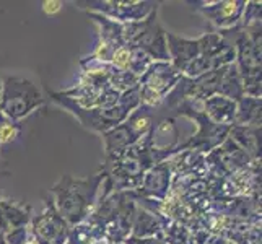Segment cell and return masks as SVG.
I'll list each match as a JSON object with an SVG mask.
<instances>
[{
  "label": "cell",
  "mask_w": 262,
  "mask_h": 244,
  "mask_svg": "<svg viewBox=\"0 0 262 244\" xmlns=\"http://www.w3.org/2000/svg\"><path fill=\"white\" fill-rule=\"evenodd\" d=\"M104 183V174L98 173L88 178L60 176L52 186L49 195L64 220L72 227L83 223L98 202V194Z\"/></svg>",
  "instance_id": "6da1fadb"
},
{
  "label": "cell",
  "mask_w": 262,
  "mask_h": 244,
  "mask_svg": "<svg viewBox=\"0 0 262 244\" xmlns=\"http://www.w3.org/2000/svg\"><path fill=\"white\" fill-rule=\"evenodd\" d=\"M48 96L56 104L64 107L67 113L77 117V121L82 124L85 129L96 132V134H104L107 130L117 127V125L127 119L132 111H135L140 106L139 86L122 93L119 104H116L114 107H106V109H103V107H82L75 104L72 99L66 98L60 92L56 93L48 90Z\"/></svg>",
  "instance_id": "7a4b0ae2"
},
{
  "label": "cell",
  "mask_w": 262,
  "mask_h": 244,
  "mask_svg": "<svg viewBox=\"0 0 262 244\" xmlns=\"http://www.w3.org/2000/svg\"><path fill=\"white\" fill-rule=\"evenodd\" d=\"M46 103V96L30 78L7 75L0 88V114L12 122H20Z\"/></svg>",
  "instance_id": "3957f363"
},
{
  "label": "cell",
  "mask_w": 262,
  "mask_h": 244,
  "mask_svg": "<svg viewBox=\"0 0 262 244\" xmlns=\"http://www.w3.org/2000/svg\"><path fill=\"white\" fill-rule=\"evenodd\" d=\"M153 114H155L153 107L140 104L137 109L130 113V116L122 124L101 134L106 155L104 163L117 158L122 151L132 147L134 143H137L143 135H147L153 125H157Z\"/></svg>",
  "instance_id": "277c9868"
},
{
  "label": "cell",
  "mask_w": 262,
  "mask_h": 244,
  "mask_svg": "<svg viewBox=\"0 0 262 244\" xmlns=\"http://www.w3.org/2000/svg\"><path fill=\"white\" fill-rule=\"evenodd\" d=\"M124 42L147 52L153 62H169L166 48V31L158 21V8L145 20L122 25Z\"/></svg>",
  "instance_id": "5b68a950"
},
{
  "label": "cell",
  "mask_w": 262,
  "mask_h": 244,
  "mask_svg": "<svg viewBox=\"0 0 262 244\" xmlns=\"http://www.w3.org/2000/svg\"><path fill=\"white\" fill-rule=\"evenodd\" d=\"M195 104L197 103L183 99V101H179L173 109H171V111H174L173 116H186L189 119L195 121L199 125L197 134L192 135V139L181 147H183V150L212 151L216 147H220L222 143H225V140L228 139L231 127H223V125L212 122L209 117L204 114L202 109H197Z\"/></svg>",
  "instance_id": "8992f818"
},
{
  "label": "cell",
  "mask_w": 262,
  "mask_h": 244,
  "mask_svg": "<svg viewBox=\"0 0 262 244\" xmlns=\"http://www.w3.org/2000/svg\"><path fill=\"white\" fill-rule=\"evenodd\" d=\"M183 74L171 62H151L147 72L139 78L140 104L157 107L173 92Z\"/></svg>",
  "instance_id": "52a82bcc"
},
{
  "label": "cell",
  "mask_w": 262,
  "mask_h": 244,
  "mask_svg": "<svg viewBox=\"0 0 262 244\" xmlns=\"http://www.w3.org/2000/svg\"><path fill=\"white\" fill-rule=\"evenodd\" d=\"M30 231L38 244H66L69 241L70 225L59 213L51 195L46 198L44 209L31 216Z\"/></svg>",
  "instance_id": "ba28073f"
},
{
  "label": "cell",
  "mask_w": 262,
  "mask_h": 244,
  "mask_svg": "<svg viewBox=\"0 0 262 244\" xmlns=\"http://www.w3.org/2000/svg\"><path fill=\"white\" fill-rule=\"evenodd\" d=\"M85 8L88 12L99 13L103 16L111 18L117 23H134L142 21L160 7V2H122V0H95V2H85Z\"/></svg>",
  "instance_id": "9c48e42d"
},
{
  "label": "cell",
  "mask_w": 262,
  "mask_h": 244,
  "mask_svg": "<svg viewBox=\"0 0 262 244\" xmlns=\"http://www.w3.org/2000/svg\"><path fill=\"white\" fill-rule=\"evenodd\" d=\"M194 10L207 18L219 31L236 28L245 12L243 0H216V2H189Z\"/></svg>",
  "instance_id": "30bf717a"
},
{
  "label": "cell",
  "mask_w": 262,
  "mask_h": 244,
  "mask_svg": "<svg viewBox=\"0 0 262 244\" xmlns=\"http://www.w3.org/2000/svg\"><path fill=\"white\" fill-rule=\"evenodd\" d=\"M166 48H168V56L169 62L176 67L181 74L184 69L195 60L202 54L201 48V39H187L181 38V36L174 33H166Z\"/></svg>",
  "instance_id": "8fae6325"
},
{
  "label": "cell",
  "mask_w": 262,
  "mask_h": 244,
  "mask_svg": "<svg viewBox=\"0 0 262 244\" xmlns=\"http://www.w3.org/2000/svg\"><path fill=\"white\" fill-rule=\"evenodd\" d=\"M169 184H171V169L168 161H163L151 166L147 171L140 186L137 187V192L143 197L165 201V197L169 191Z\"/></svg>",
  "instance_id": "7c38bea8"
},
{
  "label": "cell",
  "mask_w": 262,
  "mask_h": 244,
  "mask_svg": "<svg viewBox=\"0 0 262 244\" xmlns=\"http://www.w3.org/2000/svg\"><path fill=\"white\" fill-rule=\"evenodd\" d=\"M31 216V205L18 204L0 192V231L4 234L15 228L30 227Z\"/></svg>",
  "instance_id": "4fadbf2b"
},
{
  "label": "cell",
  "mask_w": 262,
  "mask_h": 244,
  "mask_svg": "<svg viewBox=\"0 0 262 244\" xmlns=\"http://www.w3.org/2000/svg\"><path fill=\"white\" fill-rule=\"evenodd\" d=\"M201 104L204 114L212 122L223 125V127H233L234 116H236V101H231V99L225 96L215 95L207 98Z\"/></svg>",
  "instance_id": "5bb4252c"
},
{
  "label": "cell",
  "mask_w": 262,
  "mask_h": 244,
  "mask_svg": "<svg viewBox=\"0 0 262 244\" xmlns=\"http://www.w3.org/2000/svg\"><path fill=\"white\" fill-rule=\"evenodd\" d=\"M88 16L98 25L99 30V46H103L110 51H116L124 46V36H122V25L117 23L107 16H103L99 13L88 12Z\"/></svg>",
  "instance_id": "9a60e30c"
},
{
  "label": "cell",
  "mask_w": 262,
  "mask_h": 244,
  "mask_svg": "<svg viewBox=\"0 0 262 244\" xmlns=\"http://www.w3.org/2000/svg\"><path fill=\"white\" fill-rule=\"evenodd\" d=\"M228 139H231L236 143L248 157H252V158L260 157V129L233 125L230 129Z\"/></svg>",
  "instance_id": "2e32d148"
},
{
  "label": "cell",
  "mask_w": 262,
  "mask_h": 244,
  "mask_svg": "<svg viewBox=\"0 0 262 244\" xmlns=\"http://www.w3.org/2000/svg\"><path fill=\"white\" fill-rule=\"evenodd\" d=\"M233 125L260 129V98L243 96L236 101V116Z\"/></svg>",
  "instance_id": "e0dca14e"
},
{
  "label": "cell",
  "mask_w": 262,
  "mask_h": 244,
  "mask_svg": "<svg viewBox=\"0 0 262 244\" xmlns=\"http://www.w3.org/2000/svg\"><path fill=\"white\" fill-rule=\"evenodd\" d=\"M220 96H225L231 99V101H239V99L245 96L243 93V81L241 75L238 72L236 64H230L223 69V75L219 85V93Z\"/></svg>",
  "instance_id": "ac0fdd59"
},
{
  "label": "cell",
  "mask_w": 262,
  "mask_h": 244,
  "mask_svg": "<svg viewBox=\"0 0 262 244\" xmlns=\"http://www.w3.org/2000/svg\"><path fill=\"white\" fill-rule=\"evenodd\" d=\"M157 213H150L145 210L134 212V238H148L155 233L163 230V223H161V216H155Z\"/></svg>",
  "instance_id": "d6986e66"
},
{
  "label": "cell",
  "mask_w": 262,
  "mask_h": 244,
  "mask_svg": "<svg viewBox=\"0 0 262 244\" xmlns=\"http://www.w3.org/2000/svg\"><path fill=\"white\" fill-rule=\"evenodd\" d=\"M151 57L147 52H143L139 48L130 46V62H129V72L137 78H140L147 72V69L151 65Z\"/></svg>",
  "instance_id": "ffe728a7"
},
{
  "label": "cell",
  "mask_w": 262,
  "mask_h": 244,
  "mask_svg": "<svg viewBox=\"0 0 262 244\" xmlns=\"http://www.w3.org/2000/svg\"><path fill=\"white\" fill-rule=\"evenodd\" d=\"M20 134H21L20 122H12L0 114V148L16 140V137Z\"/></svg>",
  "instance_id": "44dd1931"
},
{
  "label": "cell",
  "mask_w": 262,
  "mask_h": 244,
  "mask_svg": "<svg viewBox=\"0 0 262 244\" xmlns=\"http://www.w3.org/2000/svg\"><path fill=\"white\" fill-rule=\"evenodd\" d=\"M260 2H246L245 5V12H243V16L239 20V28H249L252 25L260 23Z\"/></svg>",
  "instance_id": "7402d4cb"
},
{
  "label": "cell",
  "mask_w": 262,
  "mask_h": 244,
  "mask_svg": "<svg viewBox=\"0 0 262 244\" xmlns=\"http://www.w3.org/2000/svg\"><path fill=\"white\" fill-rule=\"evenodd\" d=\"M129 62H130V46L124 44L122 48L116 49L113 54V59L110 62V65L117 69V70H125L129 72Z\"/></svg>",
  "instance_id": "603a6c76"
},
{
  "label": "cell",
  "mask_w": 262,
  "mask_h": 244,
  "mask_svg": "<svg viewBox=\"0 0 262 244\" xmlns=\"http://www.w3.org/2000/svg\"><path fill=\"white\" fill-rule=\"evenodd\" d=\"M31 236L30 227H21V228H15L12 231H8L4 234L5 244H25Z\"/></svg>",
  "instance_id": "cb8c5ba5"
},
{
  "label": "cell",
  "mask_w": 262,
  "mask_h": 244,
  "mask_svg": "<svg viewBox=\"0 0 262 244\" xmlns=\"http://www.w3.org/2000/svg\"><path fill=\"white\" fill-rule=\"evenodd\" d=\"M62 7H64V4L59 2V0H46V2H42V12L44 15L48 16H56L62 12Z\"/></svg>",
  "instance_id": "d4e9b609"
},
{
  "label": "cell",
  "mask_w": 262,
  "mask_h": 244,
  "mask_svg": "<svg viewBox=\"0 0 262 244\" xmlns=\"http://www.w3.org/2000/svg\"><path fill=\"white\" fill-rule=\"evenodd\" d=\"M127 244H165L163 241L155 239V238H143V239H137V238H129Z\"/></svg>",
  "instance_id": "484cf974"
},
{
  "label": "cell",
  "mask_w": 262,
  "mask_h": 244,
  "mask_svg": "<svg viewBox=\"0 0 262 244\" xmlns=\"http://www.w3.org/2000/svg\"><path fill=\"white\" fill-rule=\"evenodd\" d=\"M25 244H38V241H36V239L33 238V234H31V236L28 238V241H26Z\"/></svg>",
  "instance_id": "4316f807"
},
{
  "label": "cell",
  "mask_w": 262,
  "mask_h": 244,
  "mask_svg": "<svg viewBox=\"0 0 262 244\" xmlns=\"http://www.w3.org/2000/svg\"><path fill=\"white\" fill-rule=\"evenodd\" d=\"M0 88H2V78H0Z\"/></svg>",
  "instance_id": "83f0119b"
}]
</instances>
